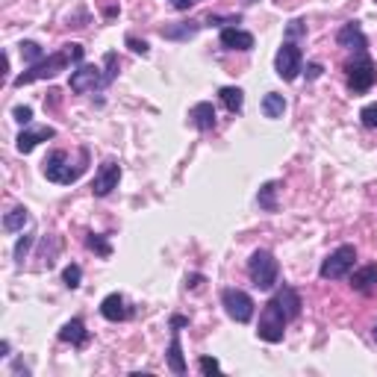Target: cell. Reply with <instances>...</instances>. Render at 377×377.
I'll use <instances>...</instances> for the list:
<instances>
[{
    "label": "cell",
    "mask_w": 377,
    "mask_h": 377,
    "mask_svg": "<svg viewBox=\"0 0 377 377\" xmlns=\"http://www.w3.org/2000/svg\"><path fill=\"white\" fill-rule=\"evenodd\" d=\"M83 45H65L62 50H56V53H48L42 62H35V65H30L24 74H18L15 80H12V86H30V83H38V80H50V77H56V74H62V71H68L71 65H80L83 62Z\"/></svg>",
    "instance_id": "6da1fadb"
},
{
    "label": "cell",
    "mask_w": 377,
    "mask_h": 377,
    "mask_svg": "<svg viewBox=\"0 0 377 377\" xmlns=\"http://www.w3.org/2000/svg\"><path fill=\"white\" fill-rule=\"evenodd\" d=\"M86 165H89V151L86 148H80V156H77V160L68 151H50L48 160L42 163V171H45V177L50 183L71 186L86 174Z\"/></svg>",
    "instance_id": "7a4b0ae2"
},
{
    "label": "cell",
    "mask_w": 377,
    "mask_h": 377,
    "mask_svg": "<svg viewBox=\"0 0 377 377\" xmlns=\"http://www.w3.org/2000/svg\"><path fill=\"white\" fill-rule=\"evenodd\" d=\"M286 324H289V315L286 310L280 307V301L271 295L263 312H260V324H256V336H260L263 342L268 345H277V342H283V333H286Z\"/></svg>",
    "instance_id": "3957f363"
},
{
    "label": "cell",
    "mask_w": 377,
    "mask_h": 377,
    "mask_svg": "<svg viewBox=\"0 0 377 377\" xmlns=\"http://www.w3.org/2000/svg\"><path fill=\"white\" fill-rule=\"evenodd\" d=\"M248 277H251V283L256 289H263V292L274 289L277 277H280V266H277L274 253L266 251V248H256L251 253V260H248Z\"/></svg>",
    "instance_id": "277c9868"
},
{
    "label": "cell",
    "mask_w": 377,
    "mask_h": 377,
    "mask_svg": "<svg viewBox=\"0 0 377 377\" xmlns=\"http://www.w3.org/2000/svg\"><path fill=\"white\" fill-rule=\"evenodd\" d=\"M109 83H112V80H109L106 68L86 65V62L77 65V68L71 71V80H68V86H71L74 94H92V92H101V89H106Z\"/></svg>",
    "instance_id": "5b68a950"
},
{
    "label": "cell",
    "mask_w": 377,
    "mask_h": 377,
    "mask_svg": "<svg viewBox=\"0 0 377 377\" xmlns=\"http://www.w3.org/2000/svg\"><path fill=\"white\" fill-rule=\"evenodd\" d=\"M354 263H356V248L354 245H339L322 263L319 274H322V280H342V277H348L354 271Z\"/></svg>",
    "instance_id": "8992f818"
},
{
    "label": "cell",
    "mask_w": 377,
    "mask_h": 377,
    "mask_svg": "<svg viewBox=\"0 0 377 377\" xmlns=\"http://www.w3.org/2000/svg\"><path fill=\"white\" fill-rule=\"evenodd\" d=\"M222 307L236 324H248L253 319V297L245 289H236V286L222 289Z\"/></svg>",
    "instance_id": "52a82bcc"
},
{
    "label": "cell",
    "mask_w": 377,
    "mask_h": 377,
    "mask_svg": "<svg viewBox=\"0 0 377 377\" xmlns=\"http://www.w3.org/2000/svg\"><path fill=\"white\" fill-rule=\"evenodd\" d=\"M274 71H277L280 80L292 83L295 77L304 71V53H301V48H297L295 42H283L280 50H277V56H274Z\"/></svg>",
    "instance_id": "ba28073f"
},
{
    "label": "cell",
    "mask_w": 377,
    "mask_h": 377,
    "mask_svg": "<svg viewBox=\"0 0 377 377\" xmlns=\"http://www.w3.org/2000/svg\"><path fill=\"white\" fill-rule=\"evenodd\" d=\"M345 71H348V89H351L354 94L368 92V89L374 86V80H377V65L371 62V59H368L366 53H360V59L348 62Z\"/></svg>",
    "instance_id": "9c48e42d"
},
{
    "label": "cell",
    "mask_w": 377,
    "mask_h": 377,
    "mask_svg": "<svg viewBox=\"0 0 377 377\" xmlns=\"http://www.w3.org/2000/svg\"><path fill=\"white\" fill-rule=\"evenodd\" d=\"M118 183H121V165H118L115 160H106L97 165L94 171V180H92V195L94 197H106L118 189Z\"/></svg>",
    "instance_id": "30bf717a"
},
{
    "label": "cell",
    "mask_w": 377,
    "mask_h": 377,
    "mask_svg": "<svg viewBox=\"0 0 377 377\" xmlns=\"http://www.w3.org/2000/svg\"><path fill=\"white\" fill-rule=\"evenodd\" d=\"M336 45L345 48V50H356V53H366L368 48V38L360 27V21H348L339 27V33H336Z\"/></svg>",
    "instance_id": "8fae6325"
},
{
    "label": "cell",
    "mask_w": 377,
    "mask_h": 377,
    "mask_svg": "<svg viewBox=\"0 0 377 377\" xmlns=\"http://www.w3.org/2000/svg\"><path fill=\"white\" fill-rule=\"evenodd\" d=\"M53 136H56V130H53V127H27V130L18 133L15 148L21 151V153H30V151H35L38 145L48 142V138H53Z\"/></svg>",
    "instance_id": "7c38bea8"
},
{
    "label": "cell",
    "mask_w": 377,
    "mask_h": 377,
    "mask_svg": "<svg viewBox=\"0 0 377 377\" xmlns=\"http://www.w3.org/2000/svg\"><path fill=\"white\" fill-rule=\"evenodd\" d=\"M218 42H222L224 50H253V35L239 27H224Z\"/></svg>",
    "instance_id": "4fadbf2b"
},
{
    "label": "cell",
    "mask_w": 377,
    "mask_h": 377,
    "mask_svg": "<svg viewBox=\"0 0 377 377\" xmlns=\"http://www.w3.org/2000/svg\"><path fill=\"white\" fill-rule=\"evenodd\" d=\"M101 315L106 322H124L127 315H130V310H127V301H124V295L121 292H112V295H106L104 301H101Z\"/></svg>",
    "instance_id": "5bb4252c"
},
{
    "label": "cell",
    "mask_w": 377,
    "mask_h": 377,
    "mask_svg": "<svg viewBox=\"0 0 377 377\" xmlns=\"http://www.w3.org/2000/svg\"><path fill=\"white\" fill-rule=\"evenodd\" d=\"M59 342H68L74 348H83L89 342V330L83 324V319H71L62 324V330H59Z\"/></svg>",
    "instance_id": "9a60e30c"
},
{
    "label": "cell",
    "mask_w": 377,
    "mask_h": 377,
    "mask_svg": "<svg viewBox=\"0 0 377 377\" xmlns=\"http://www.w3.org/2000/svg\"><path fill=\"white\" fill-rule=\"evenodd\" d=\"M189 118H192V124H195L197 130L207 133V130L215 127V106H212L209 101H201V104H195V106L189 109Z\"/></svg>",
    "instance_id": "2e32d148"
},
{
    "label": "cell",
    "mask_w": 377,
    "mask_h": 377,
    "mask_svg": "<svg viewBox=\"0 0 377 377\" xmlns=\"http://www.w3.org/2000/svg\"><path fill=\"white\" fill-rule=\"evenodd\" d=\"M351 289L354 292H371L377 289V266H363V268H356L351 274Z\"/></svg>",
    "instance_id": "e0dca14e"
},
{
    "label": "cell",
    "mask_w": 377,
    "mask_h": 377,
    "mask_svg": "<svg viewBox=\"0 0 377 377\" xmlns=\"http://www.w3.org/2000/svg\"><path fill=\"white\" fill-rule=\"evenodd\" d=\"M168 366L174 374H186L189 366H186V356H183V342H180V330L171 333V342H168Z\"/></svg>",
    "instance_id": "ac0fdd59"
},
{
    "label": "cell",
    "mask_w": 377,
    "mask_h": 377,
    "mask_svg": "<svg viewBox=\"0 0 377 377\" xmlns=\"http://www.w3.org/2000/svg\"><path fill=\"white\" fill-rule=\"evenodd\" d=\"M30 224V209L27 207H12L6 215H4V230L6 233H18Z\"/></svg>",
    "instance_id": "d6986e66"
},
{
    "label": "cell",
    "mask_w": 377,
    "mask_h": 377,
    "mask_svg": "<svg viewBox=\"0 0 377 377\" xmlns=\"http://www.w3.org/2000/svg\"><path fill=\"white\" fill-rule=\"evenodd\" d=\"M283 112H286V97L277 94V92H268L263 97V115L271 118V121H277V118H283Z\"/></svg>",
    "instance_id": "ffe728a7"
},
{
    "label": "cell",
    "mask_w": 377,
    "mask_h": 377,
    "mask_svg": "<svg viewBox=\"0 0 377 377\" xmlns=\"http://www.w3.org/2000/svg\"><path fill=\"white\" fill-rule=\"evenodd\" d=\"M277 189H280V183H277V180L263 183V189L256 192V204H260V209H266V212H277Z\"/></svg>",
    "instance_id": "44dd1931"
},
{
    "label": "cell",
    "mask_w": 377,
    "mask_h": 377,
    "mask_svg": "<svg viewBox=\"0 0 377 377\" xmlns=\"http://www.w3.org/2000/svg\"><path fill=\"white\" fill-rule=\"evenodd\" d=\"M218 97H222V104L230 109V112H242L245 106V92L239 86H224V89H218Z\"/></svg>",
    "instance_id": "7402d4cb"
},
{
    "label": "cell",
    "mask_w": 377,
    "mask_h": 377,
    "mask_svg": "<svg viewBox=\"0 0 377 377\" xmlns=\"http://www.w3.org/2000/svg\"><path fill=\"white\" fill-rule=\"evenodd\" d=\"M18 50H21V59L27 65H35V62H42V59H45V48L38 42H33V38H24V42L18 45Z\"/></svg>",
    "instance_id": "603a6c76"
},
{
    "label": "cell",
    "mask_w": 377,
    "mask_h": 377,
    "mask_svg": "<svg viewBox=\"0 0 377 377\" xmlns=\"http://www.w3.org/2000/svg\"><path fill=\"white\" fill-rule=\"evenodd\" d=\"M201 24L197 21H186V24H174V27H163V38H192Z\"/></svg>",
    "instance_id": "cb8c5ba5"
},
{
    "label": "cell",
    "mask_w": 377,
    "mask_h": 377,
    "mask_svg": "<svg viewBox=\"0 0 377 377\" xmlns=\"http://www.w3.org/2000/svg\"><path fill=\"white\" fill-rule=\"evenodd\" d=\"M86 248L94 251L97 256H112V245L106 242V236H101V233H89L86 236Z\"/></svg>",
    "instance_id": "d4e9b609"
},
{
    "label": "cell",
    "mask_w": 377,
    "mask_h": 377,
    "mask_svg": "<svg viewBox=\"0 0 377 377\" xmlns=\"http://www.w3.org/2000/svg\"><path fill=\"white\" fill-rule=\"evenodd\" d=\"M80 280H83V268L77 266V263H71V266L62 268V283L68 289H77V286H80Z\"/></svg>",
    "instance_id": "484cf974"
},
{
    "label": "cell",
    "mask_w": 377,
    "mask_h": 377,
    "mask_svg": "<svg viewBox=\"0 0 377 377\" xmlns=\"http://www.w3.org/2000/svg\"><path fill=\"white\" fill-rule=\"evenodd\" d=\"M33 239H35L33 233H24L21 239H18V245H15V263H18V266H21V263H24V256L30 253V248H33Z\"/></svg>",
    "instance_id": "4316f807"
},
{
    "label": "cell",
    "mask_w": 377,
    "mask_h": 377,
    "mask_svg": "<svg viewBox=\"0 0 377 377\" xmlns=\"http://www.w3.org/2000/svg\"><path fill=\"white\" fill-rule=\"evenodd\" d=\"M360 121L368 127V130H377V104H366L360 109Z\"/></svg>",
    "instance_id": "83f0119b"
},
{
    "label": "cell",
    "mask_w": 377,
    "mask_h": 377,
    "mask_svg": "<svg viewBox=\"0 0 377 377\" xmlns=\"http://www.w3.org/2000/svg\"><path fill=\"white\" fill-rule=\"evenodd\" d=\"M197 368H201L204 374H218L222 371V363H218L215 356H201V360H197Z\"/></svg>",
    "instance_id": "f1b7e54d"
},
{
    "label": "cell",
    "mask_w": 377,
    "mask_h": 377,
    "mask_svg": "<svg viewBox=\"0 0 377 377\" xmlns=\"http://www.w3.org/2000/svg\"><path fill=\"white\" fill-rule=\"evenodd\" d=\"M286 35H289V38H301V35H307V24L301 21V18H295V21H289V27H286Z\"/></svg>",
    "instance_id": "f546056e"
},
{
    "label": "cell",
    "mask_w": 377,
    "mask_h": 377,
    "mask_svg": "<svg viewBox=\"0 0 377 377\" xmlns=\"http://www.w3.org/2000/svg\"><path fill=\"white\" fill-rule=\"evenodd\" d=\"M12 115H15V121L24 127V124H30V121H33V106H15V109H12Z\"/></svg>",
    "instance_id": "4dcf8cb0"
},
{
    "label": "cell",
    "mask_w": 377,
    "mask_h": 377,
    "mask_svg": "<svg viewBox=\"0 0 377 377\" xmlns=\"http://www.w3.org/2000/svg\"><path fill=\"white\" fill-rule=\"evenodd\" d=\"M127 48H130L133 53H138V56H148V53H151L148 42H138V38H136V35H127Z\"/></svg>",
    "instance_id": "1f68e13d"
},
{
    "label": "cell",
    "mask_w": 377,
    "mask_h": 377,
    "mask_svg": "<svg viewBox=\"0 0 377 377\" xmlns=\"http://www.w3.org/2000/svg\"><path fill=\"white\" fill-rule=\"evenodd\" d=\"M207 24L209 27H222V24H239V15H230V18H222V15H207Z\"/></svg>",
    "instance_id": "d6a6232c"
},
{
    "label": "cell",
    "mask_w": 377,
    "mask_h": 377,
    "mask_svg": "<svg viewBox=\"0 0 377 377\" xmlns=\"http://www.w3.org/2000/svg\"><path fill=\"white\" fill-rule=\"evenodd\" d=\"M322 71H324L322 62H310V65H307V80H319Z\"/></svg>",
    "instance_id": "836d02e7"
},
{
    "label": "cell",
    "mask_w": 377,
    "mask_h": 377,
    "mask_svg": "<svg viewBox=\"0 0 377 377\" xmlns=\"http://www.w3.org/2000/svg\"><path fill=\"white\" fill-rule=\"evenodd\" d=\"M186 324H189L186 315H174V319H171V330H180V327H186Z\"/></svg>",
    "instance_id": "e575fe53"
},
{
    "label": "cell",
    "mask_w": 377,
    "mask_h": 377,
    "mask_svg": "<svg viewBox=\"0 0 377 377\" xmlns=\"http://www.w3.org/2000/svg\"><path fill=\"white\" fill-rule=\"evenodd\" d=\"M192 4H195V0H171V6H174V9H180V12L192 9Z\"/></svg>",
    "instance_id": "d590c367"
},
{
    "label": "cell",
    "mask_w": 377,
    "mask_h": 377,
    "mask_svg": "<svg viewBox=\"0 0 377 377\" xmlns=\"http://www.w3.org/2000/svg\"><path fill=\"white\" fill-rule=\"evenodd\" d=\"M201 283H204V277H201V274H192V277H189V280H186V286H189V289H195V286H201Z\"/></svg>",
    "instance_id": "8d00e7d4"
},
{
    "label": "cell",
    "mask_w": 377,
    "mask_h": 377,
    "mask_svg": "<svg viewBox=\"0 0 377 377\" xmlns=\"http://www.w3.org/2000/svg\"><path fill=\"white\" fill-rule=\"evenodd\" d=\"M9 348H12V345H9L6 339H4V342H0V354H4V356H9Z\"/></svg>",
    "instance_id": "74e56055"
},
{
    "label": "cell",
    "mask_w": 377,
    "mask_h": 377,
    "mask_svg": "<svg viewBox=\"0 0 377 377\" xmlns=\"http://www.w3.org/2000/svg\"><path fill=\"white\" fill-rule=\"evenodd\" d=\"M371 339H374V342H377V324H374V327H371Z\"/></svg>",
    "instance_id": "f35d334b"
},
{
    "label": "cell",
    "mask_w": 377,
    "mask_h": 377,
    "mask_svg": "<svg viewBox=\"0 0 377 377\" xmlns=\"http://www.w3.org/2000/svg\"><path fill=\"white\" fill-rule=\"evenodd\" d=\"M245 4H253V0H245Z\"/></svg>",
    "instance_id": "ab89813d"
}]
</instances>
